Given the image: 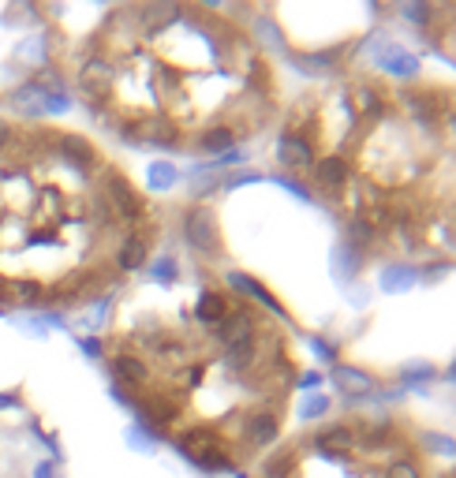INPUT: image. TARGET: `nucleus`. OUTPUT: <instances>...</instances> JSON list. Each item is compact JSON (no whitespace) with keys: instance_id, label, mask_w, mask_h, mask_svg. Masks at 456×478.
Segmentation results:
<instances>
[{"instance_id":"nucleus-12","label":"nucleus","mask_w":456,"mask_h":478,"mask_svg":"<svg viewBox=\"0 0 456 478\" xmlns=\"http://www.w3.org/2000/svg\"><path fill=\"white\" fill-rule=\"evenodd\" d=\"M23 329H26L30 337H45V317H42V314L30 317V314H26V317H23Z\"/></svg>"},{"instance_id":"nucleus-16","label":"nucleus","mask_w":456,"mask_h":478,"mask_svg":"<svg viewBox=\"0 0 456 478\" xmlns=\"http://www.w3.org/2000/svg\"><path fill=\"white\" fill-rule=\"evenodd\" d=\"M434 478H456V467H449V471H441V474H434Z\"/></svg>"},{"instance_id":"nucleus-1","label":"nucleus","mask_w":456,"mask_h":478,"mask_svg":"<svg viewBox=\"0 0 456 478\" xmlns=\"http://www.w3.org/2000/svg\"><path fill=\"white\" fill-rule=\"evenodd\" d=\"M184 239H188V247L195 254H202V259H218V254H221L218 213L209 210L206 202L188 206V213H184Z\"/></svg>"},{"instance_id":"nucleus-7","label":"nucleus","mask_w":456,"mask_h":478,"mask_svg":"<svg viewBox=\"0 0 456 478\" xmlns=\"http://www.w3.org/2000/svg\"><path fill=\"white\" fill-rule=\"evenodd\" d=\"M146 176H150V187H154V190H169L179 180V169L172 161H154Z\"/></svg>"},{"instance_id":"nucleus-3","label":"nucleus","mask_w":456,"mask_h":478,"mask_svg":"<svg viewBox=\"0 0 456 478\" xmlns=\"http://www.w3.org/2000/svg\"><path fill=\"white\" fill-rule=\"evenodd\" d=\"M422 280V269L419 266H412V262H393V266H385L382 269V292L385 296H408L415 284Z\"/></svg>"},{"instance_id":"nucleus-10","label":"nucleus","mask_w":456,"mask_h":478,"mask_svg":"<svg viewBox=\"0 0 456 478\" xmlns=\"http://www.w3.org/2000/svg\"><path fill=\"white\" fill-rule=\"evenodd\" d=\"M79 347H82L90 359H102V356H105V344H102L98 337H79Z\"/></svg>"},{"instance_id":"nucleus-13","label":"nucleus","mask_w":456,"mask_h":478,"mask_svg":"<svg viewBox=\"0 0 456 478\" xmlns=\"http://www.w3.org/2000/svg\"><path fill=\"white\" fill-rule=\"evenodd\" d=\"M12 135H15V123L0 116V153H5V150L12 146Z\"/></svg>"},{"instance_id":"nucleus-4","label":"nucleus","mask_w":456,"mask_h":478,"mask_svg":"<svg viewBox=\"0 0 456 478\" xmlns=\"http://www.w3.org/2000/svg\"><path fill=\"white\" fill-rule=\"evenodd\" d=\"M329 377H333V385H337L341 393H348V396H371V393H374V385H378V381H374L367 370L348 366V363H337Z\"/></svg>"},{"instance_id":"nucleus-5","label":"nucleus","mask_w":456,"mask_h":478,"mask_svg":"<svg viewBox=\"0 0 456 478\" xmlns=\"http://www.w3.org/2000/svg\"><path fill=\"white\" fill-rule=\"evenodd\" d=\"M12 292V307H26V310H45V284L34 277H19L8 284Z\"/></svg>"},{"instance_id":"nucleus-6","label":"nucleus","mask_w":456,"mask_h":478,"mask_svg":"<svg viewBox=\"0 0 456 478\" xmlns=\"http://www.w3.org/2000/svg\"><path fill=\"white\" fill-rule=\"evenodd\" d=\"M146 273H150V280H158V284H172L179 277V262L172 259V254H158V259H150Z\"/></svg>"},{"instance_id":"nucleus-11","label":"nucleus","mask_w":456,"mask_h":478,"mask_svg":"<svg viewBox=\"0 0 456 478\" xmlns=\"http://www.w3.org/2000/svg\"><path fill=\"white\" fill-rule=\"evenodd\" d=\"M322 381H325V377H322L318 370H307V374H299V377H296V385H299V389H307V393H315V389L322 385Z\"/></svg>"},{"instance_id":"nucleus-15","label":"nucleus","mask_w":456,"mask_h":478,"mask_svg":"<svg viewBox=\"0 0 456 478\" xmlns=\"http://www.w3.org/2000/svg\"><path fill=\"white\" fill-rule=\"evenodd\" d=\"M15 404H19V393H5V396H0V411H8Z\"/></svg>"},{"instance_id":"nucleus-8","label":"nucleus","mask_w":456,"mask_h":478,"mask_svg":"<svg viewBox=\"0 0 456 478\" xmlns=\"http://www.w3.org/2000/svg\"><path fill=\"white\" fill-rule=\"evenodd\" d=\"M322 415H329V396L325 393H307V400L299 404V419L303 423H315Z\"/></svg>"},{"instance_id":"nucleus-14","label":"nucleus","mask_w":456,"mask_h":478,"mask_svg":"<svg viewBox=\"0 0 456 478\" xmlns=\"http://www.w3.org/2000/svg\"><path fill=\"white\" fill-rule=\"evenodd\" d=\"M34 478H56V467L45 460V463H38V467H34Z\"/></svg>"},{"instance_id":"nucleus-2","label":"nucleus","mask_w":456,"mask_h":478,"mask_svg":"<svg viewBox=\"0 0 456 478\" xmlns=\"http://www.w3.org/2000/svg\"><path fill=\"white\" fill-rule=\"evenodd\" d=\"M15 60L26 63L30 72H42L45 63H53V34L49 30H38V34H26L15 45Z\"/></svg>"},{"instance_id":"nucleus-9","label":"nucleus","mask_w":456,"mask_h":478,"mask_svg":"<svg viewBox=\"0 0 456 478\" xmlns=\"http://www.w3.org/2000/svg\"><path fill=\"white\" fill-rule=\"evenodd\" d=\"M128 441L135 444L139 453H154V444H158V437H154V434H146V430H142L139 423H135V426L128 430Z\"/></svg>"}]
</instances>
